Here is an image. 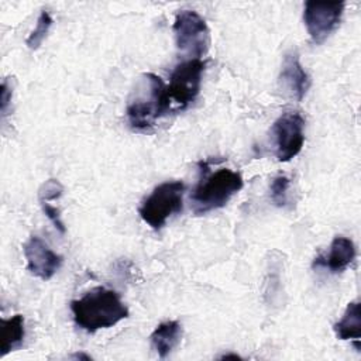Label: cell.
<instances>
[{
	"instance_id": "8fae6325",
	"label": "cell",
	"mask_w": 361,
	"mask_h": 361,
	"mask_svg": "<svg viewBox=\"0 0 361 361\" xmlns=\"http://www.w3.org/2000/svg\"><path fill=\"white\" fill-rule=\"evenodd\" d=\"M357 250L351 238H347L344 235H336L329 247V251L326 254L317 255L312 267L313 268H323L333 274L343 272L347 269L355 259Z\"/></svg>"
},
{
	"instance_id": "30bf717a",
	"label": "cell",
	"mask_w": 361,
	"mask_h": 361,
	"mask_svg": "<svg viewBox=\"0 0 361 361\" xmlns=\"http://www.w3.org/2000/svg\"><path fill=\"white\" fill-rule=\"evenodd\" d=\"M279 85L290 97L298 102L303 100L312 85L310 76L302 66L296 49H290L283 56L279 72Z\"/></svg>"
},
{
	"instance_id": "2e32d148",
	"label": "cell",
	"mask_w": 361,
	"mask_h": 361,
	"mask_svg": "<svg viewBox=\"0 0 361 361\" xmlns=\"http://www.w3.org/2000/svg\"><path fill=\"white\" fill-rule=\"evenodd\" d=\"M289 188L290 179L285 175H276L269 185L271 202L276 207H285L289 202Z\"/></svg>"
},
{
	"instance_id": "e0dca14e",
	"label": "cell",
	"mask_w": 361,
	"mask_h": 361,
	"mask_svg": "<svg viewBox=\"0 0 361 361\" xmlns=\"http://www.w3.org/2000/svg\"><path fill=\"white\" fill-rule=\"evenodd\" d=\"M63 195V185L58 179H47L38 188V202H52Z\"/></svg>"
},
{
	"instance_id": "52a82bcc",
	"label": "cell",
	"mask_w": 361,
	"mask_h": 361,
	"mask_svg": "<svg viewBox=\"0 0 361 361\" xmlns=\"http://www.w3.org/2000/svg\"><path fill=\"white\" fill-rule=\"evenodd\" d=\"M272 141L275 157L279 162L295 158L305 144V118L298 111L282 113L272 124Z\"/></svg>"
},
{
	"instance_id": "8992f818",
	"label": "cell",
	"mask_w": 361,
	"mask_h": 361,
	"mask_svg": "<svg viewBox=\"0 0 361 361\" xmlns=\"http://www.w3.org/2000/svg\"><path fill=\"white\" fill-rule=\"evenodd\" d=\"M173 34L176 48L190 59H200L210 47V30L206 20L195 10H180L175 16Z\"/></svg>"
},
{
	"instance_id": "ffe728a7",
	"label": "cell",
	"mask_w": 361,
	"mask_h": 361,
	"mask_svg": "<svg viewBox=\"0 0 361 361\" xmlns=\"http://www.w3.org/2000/svg\"><path fill=\"white\" fill-rule=\"evenodd\" d=\"M221 358H241V357L237 354H224V355H221Z\"/></svg>"
},
{
	"instance_id": "3957f363",
	"label": "cell",
	"mask_w": 361,
	"mask_h": 361,
	"mask_svg": "<svg viewBox=\"0 0 361 361\" xmlns=\"http://www.w3.org/2000/svg\"><path fill=\"white\" fill-rule=\"evenodd\" d=\"M200 172L202 176L190 195V207L196 216L224 207L244 186L241 173L228 168L210 173L207 164L200 162Z\"/></svg>"
},
{
	"instance_id": "ba28073f",
	"label": "cell",
	"mask_w": 361,
	"mask_h": 361,
	"mask_svg": "<svg viewBox=\"0 0 361 361\" xmlns=\"http://www.w3.org/2000/svg\"><path fill=\"white\" fill-rule=\"evenodd\" d=\"M344 1H313L303 6V21L310 39L314 44L324 42L340 25Z\"/></svg>"
},
{
	"instance_id": "7a4b0ae2",
	"label": "cell",
	"mask_w": 361,
	"mask_h": 361,
	"mask_svg": "<svg viewBox=\"0 0 361 361\" xmlns=\"http://www.w3.org/2000/svg\"><path fill=\"white\" fill-rule=\"evenodd\" d=\"M172 113L165 82L155 73H144L133 90L126 116L135 131H149L164 116Z\"/></svg>"
},
{
	"instance_id": "9c48e42d",
	"label": "cell",
	"mask_w": 361,
	"mask_h": 361,
	"mask_svg": "<svg viewBox=\"0 0 361 361\" xmlns=\"http://www.w3.org/2000/svg\"><path fill=\"white\" fill-rule=\"evenodd\" d=\"M27 269L42 281H49L62 267L63 257L56 254L38 235H31L23 245Z\"/></svg>"
},
{
	"instance_id": "d6986e66",
	"label": "cell",
	"mask_w": 361,
	"mask_h": 361,
	"mask_svg": "<svg viewBox=\"0 0 361 361\" xmlns=\"http://www.w3.org/2000/svg\"><path fill=\"white\" fill-rule=\"evenodd\" d=\"M11 96H13V89L8 85V79H3V82H1V96H0L1 118H4L6 114H7V109H8V104L11 102Z\"/></svg>"
},
{
	"instance_id": "4fadbf2b",
	"label": "cell",
	"mask_w": 361,
	"mask_h": 361,
	"mask_svg": "<svg viewBox=\"0 0 361 361\" xmlns=\"http://www.w3.org/2000/svg\"><path fill=\"white\" fill-rule=\"evenodd\" d=\"M25 336L23 314H14L1 320L0 327V358L18 350Z\"/></svg>"
},
{
	"instance_id": "6da1fadb",
	"label": "cell",
	"mask_w": 361,
	"mask_h": 361,
	"mask_svg": "<svg viewBox=\"0 0 361 361\" xmlns=\"http://www.w3.org/2000/svg\"><path fill=\"white\" fill-rule=\"evenodd\" d=\"M71 312L78 327L87 333L110 329L128 317V309L120 295L109 288L96 286L71 302Z\"/></svg>"
},
{
	"instance_id": "5bb4252c",
	"label": "cell",
	"mask_w": 361,
	"mask_h": 361,
	"mask_svg": "<svg viewBox=\"0 0 361 361\" xmlns=\"http://www.w3.org/2000/svg\"><path fill=\"white\" fill-rule=\"evenodd\" d=\"M333 330L340 340H355L361 337V303L360 300L350 302L344 310V314L334 323Z\"/></svg>"
},
{
	"instance_id": "277c9868",
	"label": "cell",
	"mask_w": 361,
	"mask_h": 361,
	"mask_svg": "<svg viewBox=\"0 0 361 361\" xmlns=\"http://www.w3.org/2000/svg\"><path fill=\"white\" fill-rule=\"evenodd\" d=\"M185 190L186 186L182 180L159 183L141 202L138 207L140 217L152 230L162 228L169 217L182 212Z\"/></svg>"
},
{
	"instance_id": "5b68a950",
	"label": "cell",
	"mask_w": 361,
	"mask_h": 361,
	"mask_svg": "<svg viewBox=\"0 0 361 361\" xmlns=\"http://www.w3.org/2000/svg\"><path fill=\"white\" fill-rule=\"evenodd\" d=\"M206 65L207 62L202 59H188L173 68L166 85V96L172 113L188 109L197 99Z\"/></svg>"
},
{
	"instance_id": "7c38bea8",
	"label": "cell",
	"mask_w": 361,
	"mask_h": 361,
	"mask_svg": "<svg viewBox=\"0 0 361 361\" xmlns=\"http://www.w3.org/2000/svg\"><path fill=\"white\" fill-rule=\"evenodd\" d=\"M182 336V326L178 320H168L159 323L149 336L152 348L159 358H166L178 345Z\"/></svg>"
},
{
	"instance_id": "9a60e30c",
	"label": "cell",
	"mask_w": 361,
	"mask_h": 361,
	"mask_svg": "<svg viewBox=\"0 0 361 361\" xmlns=\"http://www.w3.org/2000/svg\"><path fill=\"white\" fill-rule=\"evenodd\" d=\"M52 25V17L48 11L42 10L38 16V20H37V24L34 27V30L30 32V35L27 37L25 39V45L30 48V49H37L39 48V45L42 44V41L45 39V37L48 35L49 32V28Z\"/></svg>"
},
{
	"instance_id": "ac0fdd59",
	"label": "cell",
	"mask_w": 361,
	"mask_h": 361,
	"mask_svg": "<svg viewBox=\"0 0 361 361\" xmlns=\"http://www.w3.org/2000/svg\"><path fill=\"white\" fill-rule=\"evenodd\" d=\"M39 204H41V209H42L44 214H45V216L48 217V220L54 224V227H55L61 234H65V233H66V226H65V223L62 221L59 209H56L55 206H52L49 202H39Z\"/></svg>"
}]
</instances>
